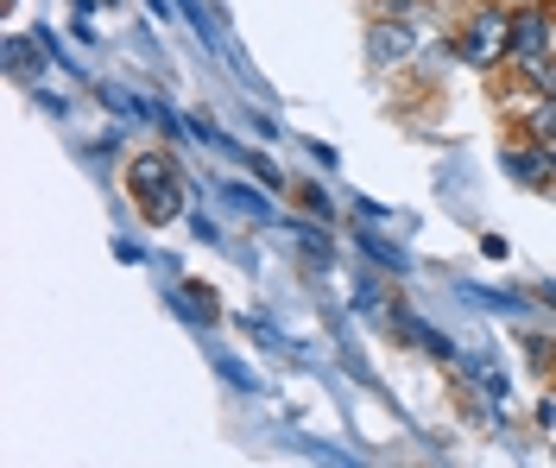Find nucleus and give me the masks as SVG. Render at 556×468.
Returning a JSON list of instances; mask_svg holds the SVG:
<instances>
[{
    "label": "nucleus",
    "mask_w": 556,
    "mask_h": 468,
    "mask_svg": "<svg viewBox=\"0 0 556 468\" xmlns=\"http://www.w3.org/2000/svg\"><path fill=\"white\" fill-rule=\"evenodd\" d=\"M127 184H134V197L146 203V222H172L177 210H184V184H177V172L159 159V152H146V159H134V172H127Z\"/></svg>",
    "instance_id": "obj_1"
},
{
    "label": "nucleus",
    "mask_w": 556,
    "mask_h": 468,
    "mask_svg": "<svg viewBox=\"0 0 556 468\" xmlns=\"http://www.w3.org/2000/svg\"><path fill=\"white\" fill-rule=\"evenodd\" d=\"M500 51H513V20L506 13H481L475 26H468V45H462V58L468 64H500Z\"/></svg>",
    "instance_id": "obj_2"
},
{
    "label": "nucleus",
    "mask_w": 556,
    "mask_h": 468,
    "mask_svg": "<svg viewBox=\"0 0 556 468\" xmlns=\"http://www.w3.org/2000/svg\"><path fill=\"white\" fill-rule=\"evenodd\" d=\"M544 45H551V38H544V13H519V20H513V51H544Z\"/></svg>",
    "instance_id": "obj_3"
},
{
    "label": "nucleus",
    "mask_w": 556,
    "mask_h": 468,
    "mask_svg": "<svg viewBox=\"0 0 556 468\" xmlns=\"http://www.w3.org/2000/svg\"><path fill=\"white\" fill-rule=\"evenodd\" d=\"M519 71H525V83H531L538 96H556V64L544 58V51H525V58H519Z\"/></svg>",
    "instance_id": "obj_4"
},
{
    "label": "nucleus",
    "mask_w": 556,
    "mask_h": 468,
    "mask_svg": "<svg viewBox=\"0 0 556 468\" xmlns=\"http://www.w3.org/2000/svg\"><path fill=\"white\" fill-rule=\"evenodd\" d=\"M374 38H380V45H374V58H380V64H386V58H405V51H412V33H405V26H380Z\"/></svg>",
    "instance_id": "obj_5"
},
{
    "label": "nucleus",
    "mask_w": 556,
    "mask_h": 468,
    "mask_svg": "<svg viewBox=\"0 0 556 468\" xmlns=\"http://www.w3.org/2000/svg\"><path fill=\"white\" fill-rule=\"evenodd\" d=\"M551 159H556V146H551Z\"/></svg>",
    "instance_id": "obj_6"
}]
</instances>
